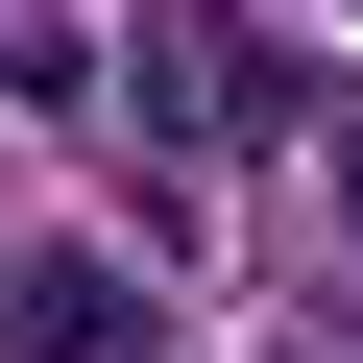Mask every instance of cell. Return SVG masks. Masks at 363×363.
I'll use <instances>...</instances> for the list:
<instances>
[{
  "instance_id": "obj_1",
  "label": "cell",
  "mask_w": 363,
  "mask_h": 363,
  "mask_svg": "<svg viewBox=\"0 0 363 363\" xmlns=\"http://www.w3.org/2000/svg\"><path fill=\"white\" fill-rule=\"evenodd\" d=\"M0 339H25V363H145V291H121V267H25Z\"/></svg>"
},
{
  "instance_id": "obj_2",
  "label": "cell",
  "mask_w": 363,
  "mask_h": 363,
  "mask_svg": "<svg viewBox=\"0 0 363 363\" xmlns=\"http://www.w3.org/2000/svg\"><path fill=\"white\" fill-rule=\"evenodd\" d=\"M339 242H363V121H339Z\"/></svg>"
}]
</instances>
